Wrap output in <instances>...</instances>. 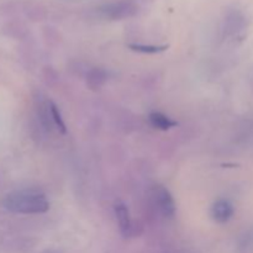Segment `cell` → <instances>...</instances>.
Returning a JSON list of instances; mask_svg holds the SVG:
<instances>
[{
    "label": "cell",
    "instance_id": "cell-1",
    "mask_svg": "<svg viewBox=\"0 0 253 253\" xmlns=\"http://www.w3.org/2000/svg\"><path fill=\"white\" fill-rule=\"evenodd\" d=\"M4 208L16 214H43L49 209V203L42 193L35 190H17L4 199Z\"/></svg>",
    "mask_w": 253,
    "mask_h": 253
},
{
    "label": "cell",
    "instance_id": "cell-2",
    "mask_svg": "<svg viewBox=\"0 0 253 253\" xmlns=\"http://www.w3.org/2000/svg\"><path fill=\"white\" fill-rule=\"evenodd\" d=\"M153 200L156 207L158 208L161 214L166 217H173L175 214V202L173 199L169 190L166 189L163 185H157L153 189Z\"/></svg>",
    "mask_w": 253,
    "mask_h": 253
},
{
    "label": "cell",
    "instance_id": "cell-3",
    "mask_svg": "<svg viewBox=\"0 0 253 253\" xmlns=\"http://www.w3.org/2000/svg\"><path fill=\"white\" fill-rule=\"evenodd\" d=\"M136 5L131 1H119L103 7V14L113 20H121L133 16L136 14Z\"/></svg>",
    "mask_w": 253,
    "mask_h": 253
},
{
    "label": "cell",
    "instance_id": "cell-4",
    "mask_svg": "<svg viewBox=\"0 0 253 253\" xmlns=\"http://www.w3.org/2000/svg\"><path fill=\"white\" fill-rule=\"evenodd\" d=\"M114 211H115L116 220H118L119 229L120 232L123 234V236L130 237L133 234V226L132 221H131L130 211H128L127 207L123 203H118L114 208Z\"/></svg>",
    "mask_w": 253,
    "mask_h": 253
},
{
    "label": "cell",
    "instance_id": "cell-5",
    "mask_svg": "<svg viewBox=\"0 0 253 253\" xmlns=\"http://www.w3.org/2000/svg\"><path fill=\"white\" fill-rule=\"evenodd\" d=\"M234 215V207L229 200L219 199L211 207V216L219 224H225Z\"/></svg>",
    "mask_w": 253,
    "mask_h": 253
},
{
    "label": "cell",
    "instance_id": "cell-6",
    "mask_svg": "<svg viewBox=\"0 0 253 253\" xmlns=\"http://www.w3.org/2000/svg\"><path fill=\"white\" fill-rule=\"evenodd\" d=\"M106 81H108V73L103 68L95 67V68L90 69L86 74V85L93 90L100 89L106 83Z\"/></svg>",
    "mask_w": 253,
    "mask_h": 253
},
{
    "label": "cell",
    "instance_id": "cell-7",
    "mask_svg": "<svg viewBox=\"0 0 253 253\" xmlns=\"http://www.w3.org/2000/svg\"><path fill=\"white\" fill-rule=\"evenodd\" d=\"M148 119H150L151 125L161 131H167L178 125L177 121L172 120V119L168 118V116L165 115L163 113H160V111H153V113H151Z\"/></svg>",
    "mask_w": 253,
    "mask_h": 253
},
{
    "label": "cell",
    "instance_id": "cell-8",
    "mask_svg": "<svg viewBox=\"0 0 253 253\" xmlns=\"http://www.w3.org/2000/svg\"><path fill=\"white\" fill-rule=\"evenodd\" d=\"M49 111H51V118H52V121H53L54 127H56L61 133H66L67 132L66 123H64L63 118H62L61 111H59V109L57 108V105L53 103V101H49Z\"/></svg>",
    "mask_w": 253,
    "mask_h": 253
},
{
    "label": "cell",
    "instance_id": "cell-9",
    "mask_svg": "<svg viewBox=\"0 0 253 253\" xmlns=\"http://www.w3.org/2000/svg\"><path fill=\"white\" fill-rule=\"evenodd\" d=\"M130 49L138 52V53H146V54H155L160 53V52L166 51L168 46H155V44H142V43H132L130 44Z\"/></svg>",
    "mask_w": 253,
    "mask_h": 253
},
{
    "label": "cell",
    "instance_id": "cell-10",
    "mask_svg": "<svg viewBox=\"0 0 253 253\" xmlns=\"http://www.w3.org/2000/svg\"><path fill=\"white\" fill-rule=\"evenodd\" d=\"M252 81H253V77H252Z\"/></svg>",
    "mask_w": 253,
    "mask_h": 253
}]
</instances>
